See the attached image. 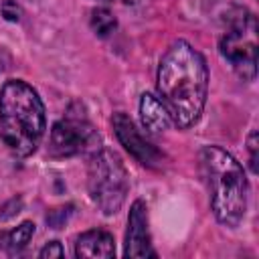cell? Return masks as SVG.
I'll use <instances>...</instances> for the list:
<instances>
[{"label":"cell","mask_w":259,"mask_h":259,"mask_svg":"<svg viewBox=\"0 0 259 259\" xmlns=\"http://www.w3.org/2000/svg\"><path fill=\"white\" fill-rule=\"evenodd\" d=\"M47 130L45 105L32 85L10 79L0 89V136L6 148L26 158L42 142Z\"/></svg>","instance_id":"cell-2"},{"label":"cell","mask_w":259,"mask_h":259,"mask_svg":"<svg viewBox=\"0 0 259 259\" xmlns=\"http://www.w3.org/2000/svg\"><path fill=\"white\" fill-rule=\"evenodd\" d=\"M75 255L77 257H113L115 255V243L113 237L107 231L91 229L77 237L75 241Z\"/></svg>","instance_id":"cell-9"},{"label":"cell","mask_w":259,"mask_h":259,"mask_svg":"<svg viewBox=\"0 0 259 259\" xmlns=\"http://www.w3.org/2000/svg\"><path fill=\"white\" fill-rule=\"evenodd\" d=\"M111 123H113V130H115V136H117L119 144L138 162H142L144 166H150V168H154V166H158L162 162V154L140 134V130L136 127V123L132 121L130 115H125L123 111L113 113Z\"/></svg>","instance_id":"cell-7"},{"label":"cell","mask_w":259,"mask_h":259,"mask_svg":"<svg viewBox=\"0 0 259 259\" xmlns=\"http://www.w3.org/2000/svg\"><path fill=\"white\" fill-rule=\"evenodd\" d=\"M123 255L132 259L156 257V251L152 249V239H150V229H148V208L144 200H136L130 208Z\"/></svg>","instance_id":"cell-8"},{"label":"cell","mask_w":259,"mask_h":259,"mask_svg":"<svg viewBox=\"0 0 259 259\" xmlns=\"http://www.w3.org/2000/svg\"><path fill=\"white\" fill-rule=\"evenodd\" d=\"M63 255H65V249L61 247L59 241L47 243V245L40 249V253H38V257H42V259H47V257H63Z\"/></svg>","instance_id":"cell-15"},{"label":"cell","mask_w":259,"mask_h":259,"mask_svg":"<svg viewBox=\"0 0 259 259\" xmlns=\"http://www.w3.org/2000/svg\"><path fill=\"white\" fill-rule=\"evenodd\" d=\"M87 188L91 200L97 204V208L103 214H115L125 196H127V170L121 162V158L107 150L99 148L89 162L87 172Z\"/></svg>","instance_id":"cell-4"},{"label":"cell","mask_w":259,"mask_h":259,"mask_svg":"<svg viewBox=\"0 0 259 259\" xmlns=\"http://www.w3.org/2000/svg\"><path fill=\"white\" fill-rule=\"evenodd\" d=\"M140 117L146 130L158 134L170 127L172 119L164 107V103L160 101V97L152 95V93H144L140 99Z\"/></svg>","instance_id":"cell-10"},{"label":"cell","mask_w":259,"mask_h":259,"mask_svg":"<svg viewBox=\"0 0 259 259\" xmlns=\"http://www.w3.org/2000/svg\"><path fill=\"white\" fill-rule=\"evenodd\" d=\"M10 63H12L10 53H8L4 47H0V71H6V69L10 67Z\"/></svg>","instance_id":"cell-17"},{"label":"cell","mask_w":259,"mask_h":259,"mask_svg":"<svg viewBox=\"0 0 259 259\" xmlns=\"http://www.w3.org/2000/svg\"><path fill=\"white\" fill-rule=\"evenodd\" d=\"M32 235H34V225L30 221H24L18 227L0 233V247L8 255H16V253H20L28 245V241L32 239Z\"/></svg>","instance_id":"cell-11"},{"label":"cell","mask_w":259,"mask_h":259,"mask_svg":"<svg viewBox=\"0 0 259 259\" xmlns=\"http://www.w3.org/2000/svg\"><path fill=\"white\" fill-rule=\"evenodd\" d=\"M89 22H91V28L95 30V34H99V36L111 34V32L115 30V26H117L115 16H113L111 10H107V8H93Z\"/></svg>","instance_id":"cell-12"},{"label":"cell","mask_w":259,"mask_h":259,"mask_svg":"<svg viewBox=\"0 0 259 259\" xmlns=\"http://www.w3.org/2000/svg\"><path fill=\"white\" fill-rule=\"evenodd\" d=\"M101 2H121V4H132L136 0H101Z\"/></svg>","instance_id":"cell-18"},{"label":"cell","mask_w":259,"mask_h":259,"mask_svg":"<svg viewBox=\"0 0 259 259\" xmlns=\"http://www.w3.org/2000/svg\"><path fill=\"white\" fill-rule=\"evenodd\" d=\"M247 146H249V164H251V170L257 172V132L255 130L249 134Z\"/></svg>","instance_id":"cell-16"},{"label":"cell","mask_w":259,"mask_h":259,"mask_svg":"<svg viewBox=\"0 0 259 259\" xmlns=\"http://www.w3.org/2000/svg\"><path fill=\"white\" fill-rule=\"evenodd\" d=\"M2 16L10 22H16L22 16V8L14 0H6V2H2Z\"/></svg>","instance_id":"cell-14"},{"label":"cell","mask_w":259,"mask_h":259,"mask_svg":"<svg viewBox=\"0 0 259 259\" xmlns=\"http://www.w3.org/2000/svg\"><path fill=\"white\" fill-rule=\"evenodd\" d=\"M49 148H51V154L57 158H69L85 152L95 154L99 150V136L95 134L81 105H79V111H75V105H73L65 113V117L53 125Z\"/></svg>","instance_id":"cell-6"},{"label":"cell","mask_w":259,"mask_h":259,"mask_svg":"<svg viewBox=\"0 0 259 259\" xmlns=\"http://www.w3.org/2000/svg\"><path fill=\"white\" fill-rule=\"evenodd\" d=\"M158 93L174 125L186 130L198 121L208 93V67L190 42H172L160 59Z\"/></svg>","instance_id":"cell-1"},{"label":"cell","mask_w":259,"mask_h":259,"mask_svg":"<svg viewBox=\"0 0 259 259\" xmlns=\"http://www.w3.org/2000/svg\"><path fill=\"white\" fill-rule=\"evenodd\" d=\"M200 164L210 192V208L214 219L235 229L247 212V176L243 166L223 148L204 146L200 150Z\"/></svg>","instance_id":"cell-3"},{"label":"cell","mask_w":259,"mask_h":259,"mask_svg":"<svg viewBox=\"0 0 259 259\" xmlns=\"http://www.w3.org/2000/svg\"><path fill=\"white\" fill-rule=\"evenodd\" d=\"M227 32L223 34L219 49L221 55L233 65V69L245 81H253L257 75V22L247 8H235L229 18Z\"/></svg>","instance_id":"cell-5"},{"label":"cell","mask_w":259,"mask_h":259,"mask_svg":"<svg viewBox=\"0 0 259 259\" xmlns=\"http://www.w3.org/2000/svg\"><path fill=\"white\" fill-rule=\"evenodd\" d=\"M71 208L73 206H61V208H55V210H51L49 212V217H47V221H49V225H53L55 229H59L67 219H69V214H71Z\"/></svg>","instance_id":"cell-13"}]
</instances>
